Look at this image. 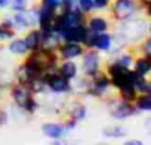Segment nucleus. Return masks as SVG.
Masks as SVG:
<instances>
[{
    "label": "nucleus",
    "mask_w": 151,
    "mask_h": 145,
    "mask_svg": "<svg viewBox=\"0 0 151 145\" xmlns=\"http://www.w3.org/2000/svg\"><path fill=\"white\" fill-rule=\"evenodd\" d=\"M42 133L52 139V141H56V139H65L67 135L70 133V130L64 126V123H58V121H46L42 124Z\"/></svg>",
    "instance_id": "ddd939ff"
},
{
    "label": "nucleus",
    "mask_w": 151,
    "mask_h": 145,
    "mask_svg": "<svg viewBox=\"0 0 151 145\" xmlns=\"http://www.w3.org/2000/svg\"><path fill=\"white\" fill-rule=\"evenodd\" d=\"M61 2L62 0H40V5H43V6H47V8H50V9H55V11H59V8H61Z\"/></svg>",
    "instance_id": "c85d7f7f"
},
{
    "label": "nucleus",
    "mask_w": 151,
    "mask_h": 145,
    "mask_svg": "<svg viewBox=\"0 0 151 145\" xmlns=\"http://www.w3.org/2000/svg\"><path fill=\"white\" fill-rule=\"evenodd\" d=\"M77 6V0H62L61 2V11H70V9H74Z\"/></svg>",
    "instance_id": "2f4dec72"
},
{
    "label": "nucleus",
    "mask_w": 151,
    "mask_h": 145,
    "mask_svg": "<svg viewBox=\"0 0 151 145\" xmlns=\"http://www.w3.org/2000/svg\"><path fill=\"white\" fill-rule=\"evenodd\" d=\"M113 59L117 64H120V65H123L126 68H132L133 67V62H135V55L132 52H120L119 55L113 56Z\"/></svg>",
    "instance_id": "393cba45"
},
{
    "label": "nucleus",
    "mask_w": 151,
    "mask_h": 145,
    "mask_svg": "<svg viewBox=\"0 0 151 145\" xmlns=\"http://www.w3.org/2000/svg\"><path fill=\"white\" fill-rule=\"evenodd\" d=\"M24 42H25V46L28 49V52H34L37 49L42 47V31L39 27H34V28H30L24 33Z\"/></svg>",
    "instance_id": "a211bd4d"
},
{
    "label": "nucleus",
    "mask_w": 151,
    "mask_h": 145,
    "mask_svg": "<svg viewBox=\"0 0 151 145\" xmlns=\"http://www.w3.org/2000/svg\"><path fill=\"white\" fill-rule=\"evenodd\" d=\"M64 126L71 132V130H74L76 127H77V124H79V121H76L74 118H71V117H68V116H65V118H64Z\"/></svg>",
    "instance_id": "f704fd0d"
},
{
    "label": "nucleus",
    "mask_w": 151,
    "mask_h": 145,
    "mask_svg": "<svg viewBox=\"0 0 151 145\" xmlns=\"http://www.w3.org/2000/svg\"><path fill=\"white\" fill-rule=\"evenodd\" d=\"M105 72L110 76L111 80V88H114L116 90L123 88L124 85H132V74L133 70L132 68H126L120 64H117L113 58H110V61L107 62L105 67Z\"/></svg>",
    "instance_id": "20e7f679"
},
{
    "label": "nucleus",
    "mask_w": 151,
    "mask_h": 145,
    "mask_svg": "<svg viewBox=\"0 0 151 145\" xmlns=\"http://www.w3.org/2000/svg\"><path fill=\"white\" fill-rule=\"evenodd\" d=\"M141 53L142 55H148V53H151V37H148V39H145L142 43H141Z\"/></svg>",
    "instance_id": "473e14b6"
},
{
    "label": "nucleus",
    "mask_w": 151,
    "mask_h": 145,
    "mask_svg": "<svg viewBox=\"0 0 151 145\" xmlns=\"http://www.w3.org/2000/svg\"><path fill=\"white\" fill-rule=\"evenodd\" d=\"M37 17H39V6H28L22 12H14L12 19L17 33H25L27 30L37 27Z\"/></svg>",
    "instance_id": "6e6552de"
},
{
    "label": "nucleus",
    "mask_w": 151,
    "mask_h": 145,
    "mask_svg": "<svg viewBox=\"0 0 151 145\" xmlns=\"http://www.w3.org/2000/svg\"><path fill=\"white\" fill-rule=\"evenodd\" d=\"M0 24H2V28H5V30H15V24H14L12 15L5 17L2 21H0Z\"/></svg>",
    "instance_id": "c756f323"
},
{
    "label": "nucleus",
    "mask_w": 151,
    "mask_h": 145,
    "mask_svg": "<svg viewBox=\"0 0 151 145\" xmlns=\"http://www.w3.org/2000/svg\"><path fill=\"white\" fill-rule=\"evenodd\" d=\"M107 104H108L110 116L117 121H124V120L130 118L132 116H135L138 113L133 102H127V101H123L120 98L119 99L117 98H108Z\"/></svg>",
    "instance_id": "1a4fd4ad"
},
{
    "label": "nucleus",
    "mask_w": 151,
    "mask_h": 145,
    "mask_svg": "<svg viewBox=\"0 0 151 145\" xmlns=\"http://www.w3.org/2000/svg\"><path fill=\"white\" fill-rule=\"evenodd\" d=\"M133 105L138 113H151V95L148 93H138Z\"/></svg>",
    "instance_id": "aec40b11"
},
{
    "label": "nucleus",
    "mask_w": 151,
    "mask_h": 145,
    "mask_svg": "<svg viewBox=\"0 0 151 145\" xmlns=\"http://www.w3.org/2000/svg\"><path fill=\"white\" fill-rule=\"evenodd\" d=\"M110 89H111L110 76L102 70V71L98 72L96 76H93L92 79H89V85H88V89H86L85 96L95 98V99H104V98H107Z\"/></svg>",
    "instance_id": "39448f33"
},
{
    "label": "nucleus",
    "mask_w": 151,
    "mask_h": 145,
    "mask_svg": "<svg viewBox=\"0 0 151 145\" xmlns=\"http://www.w3.org/2000/svg\"><path fill=\"white\" fill-rule=\"evenodd\" d=\"M9 3H11V0H0V8L6 9V8L9 6Z\"/></svg>",
    "instance_id": "e433bc0d"
},
{
    "label": "nucleus",
    "mask_w": 151,
    "mask_h": 145,
    "mask_svg": "<svg viewBox=\"0 0 151 145\" xmlns=\"http://www.w3.org/2000/svg\"><path fill=\"white\" fill-rule=\"evenodd\" d=\"M0 12H2V8H0Z\"/></svg>",
    "instance_id": "37998d69"
},
{
    "label": "nucleus",
    "mask_w": 151,
    "mask_h": 145,
    "mask_svg": "<svg viewBox=\"0 0 151 145\" xmlns=\"http://www.w3.org/2000/svg\"><path fill=\"white\" fill-rule=\"evenodd\" d=\"M9 123V113L0 105V127H3Z\"/></svg>",
    "instance_id": "72a5a7b5"
},
{
    "label": "nucleus",
    "mask_w": 151,
    "mask_h": 145,
    "mask_svg": "<svg viewBox=\"0 0 151 145\" xmlns=\"http://www.w3.org/2000/svg\"><path fill=\"white\" fill-rule=\"evenodd\" d=\"M102 135L108 139H122L126 136V130L122 126H108V127H104Z\"/></svg>",
    "instance_id": "b1692460"
},
{
    "label": "nucleus",
    "mask_w": 151,
    "mask_h": 145,
    "mask_svg": "<svg viewBox=\"0 0 151 145\" xmlns=\"http://www.w3.org/2000/svg\"><path fill=\"white\" fill-rule=\"evenodd\" d=\"M46 85V89L53 93V95H71L73 93V86H71V80L65 79L64 76H61L59 72H53V74L43 77L42 79Z\"/></svg>",
    "instance_id": "9d476101"
},
{
    "label": "nucleus",
    "mask_w": 151,
    "mask_h": 145,
    "mask_svg": "<svg viewBox=\"0 0 151 145\" xmlns=\"http://www.w3.org/2000/svg\"><path fill=\"white\" fill-rule=\"evenodd\" d=\"M139 11H141V6L138 0H113L108 9V14L113 21L123 22V21L133 19Z\"/></svg>",
    "instance_id": "f03ea898"
},
{
    "label": "nucleus",
    "mask_w": 151,
    "mask_h": 145,
    "mask_svg": "<svg viewBox=\"0 0 151 145\" xmlns=\"http://www.w3.org/2000/svg\"><path fill=\"white\" fill-rule=\"evenodd\" d=\"M6 49L11 55L17 56V58H24L28 53V49L25 46V42L22 37L15 36L14 39H11L9 42H6Z\"/></svg>",
    "instance_id": "6ab92c4d"
},
{
    "label": "nucleus",
    "mask_w": 151,
    "mask_h": 145,
    "mask_svg": "<svg viewBox=\"0 0 151 145\" xmlns=\"http://www.w3.org/2000/svg\"><path fill=\"white\" fill-rule=\"evenodd\" d=\"M15 36H18L17 30H5L2 31V37H0V42H9L11 39H14Z\"/></svg>",
    "instance_id": "7c9ffc66"
},
{
    "label": "nucleus",
    "mask_w": 151,
    "mask_h": 145,
    "mask_svg": "<svg viewBox=\"0 0 151 145\" xmlns=\"http://www.w3.org/2000/svg\"><path fill=\"white\" fill-rule=\"evenodd\" d=\"M39 6V17H37V27L40 30L43 28H49L53 25V21H55V17L58 14V11L55 9H50L47 6H43V5H37Z\"/></svg>",
    "instance_id": "f3484780"
},
{
    "label": "nucleus",
    "mask_w": 151,
    "mask_h": 145,
    "mask_svg": "<svg viewBox=\"0 0 151 145\" xmlns=\"http://www.w3.org/2000/svg\"><path fill=\"white\" fill-rule=\"evenodd\" d=\"M111 18L104 17V15H88L86 18V27L92 33H104L111 30Z\"/></svg>",
    "instance_id": "2eb2a0df"
},
{
    "label": "nucleus",
    "mask_w": 151,
    "mask_h": 145,
    "mask_svg": "<svg viewBox=\"0 0 151 145\" xmlns=\"http://www.w3.org/2000/svg\"><path fill=\"white\" fill-rule=\"evenodd\" d=\"M80 71L88 79H92L99 71H102V58L101 53L95 49H86L85 53L80 56Z\"/></svg>",
    "instance_id": "423d86ee"
},
{
    "label": "nucleus",
    "mask_w": 151,
    "mask_h": 145,
    "mask_svg": "<svg viewBox=\"0 0 151 145\" xmlns=\"http://www.w3.org/2000/svg\"><path fill=\"white\" fill-rule=\"evenodd\" d=\"M89 34V30L85 25H77V27H71V28H67V30H62L59 33H56V36L59 37L61 43L62 42H77V43H85L86 37Z\"/></svg>",
    "instance_id": "f8f14e48"
},
{
    "label": "nucleus",
    "mask_w": 151,
    "mask_h": 145,
    "mask_svg": "<svg viewBox=\"0 0 151 145\" xmlns=\"http://www.w3.org/2000/svg\"><path fill=\"white\" fill-rule=\"evenodd\" d=\"M28 2H36V0H28Z\"/></svg>",
    "instance_id": "79ce46f5"
},
{
    "label": "nucleus",
    "mask_w": 151,
    "mask_h": 145,
    "mask_svg": "<svg viewBox=\"0 0 151 145\" xmlns=\"http://www.w3.org/2000/svg\"><path fill=\"white\" fill-rule=\"evenodd\" d=\"M64 113H65V116H68V117H71V118H74L76 121L80 123V121L86 120V117H88V107H86L79 98H76V99L70 101V102L65 105Z\"/></svg>",
    "instance_id": "4468645a"
},
{
    "label": "nucleus",
    "mask_w": 151,
    "mask_h": 145,
    "mask_svg": "<svg viewBox=\"0 0 151 145\" xmlns=\"http://www.w3.org/2000/svg\"><path fill=\"white\" fill-rule=\"evenodd\" d=\"M0 93H2V90H0Z\"/></svg>",
    "instance_id": "c03bdc74"
},
{
    "label": "nucleus",
    "mask_w": 151,
    "mask_h": 145,
    "mask_svg": "<svg viewBox=\"0 0 151 145\" xmlns=\"http://www.w3.org/2000/svg\"><path fill=\"white\" fill-rule=\"evenodd\" d=\"M85 50H86V47L82 43H77V42H62L58 46L56 53H58L59 61H64V59H74V61H77L85 53Z\"/></svg>",
    "instance_id": "9b49d317"
},
{
    "label": "nucleus",
    "mask_w": 151,
    "mask_h": 145,
    "mask_svg": "<svg viewBox=\"0 0 151 145\" xmlns=\"http://www.w3.org/2000/svg\"><path fill=\"white\" fill-rule=\"evenodd\" d=\"M83 46L86 49H95L99 53H108L114 46V36L110 31H104V33L89 31Z\"/></svg>",
    "instance_id": "0eeeda50"
},
{
    "label": "nucleus",
    "mask_w": 151,
    "mask_h": 145,
    "mask_svg": "<svg viewBox=\"0 0 151 145\" xmlns=\"http://www.w3.org/2000/svg\"><path fill=\"white\" fill-rule=\"evenodd\" d=\"M117 92H119V98L120 99H123V101H127V102H133L135 99H136V96H138V92H136V89L133 88V85H124L123 88H120V89H117Z\"/></svg>",
    "instance_id": "5701e85b"
},
{
    "label": "nucleus",
    "mask_w": 151,
    "mask_h": 145,
    "mask_svg": "<svg viewBox=\"0 0 151 145\" xmlns=\"http://www.w3.org/2000/svg\"><path fill=\"white\" fill-rule=\"evenodd\" d=\"M77 8L86 14V15H91L95 12V3L93 0H77Z\"/></svg>",
    "instance_id": "bb28decb"
},
{
    "label": "nucleus",
    "mask_w": 151,
    "mask_h": 145,
    "mask_svg": "<svg viewBox=\"0 0 151 145\" xmlns=\"http://www.w3.org/2000/svg\"><path fill=\"white\" fill-rule=\"evenodd\" d=\"M150 133H151V130H150Z\"/></svg>",
    "instance_id": "a18cd8bd"
},
{
    "label": "nucleus",
    "mask_w": 151,
    "mask_h": 145,
    "mask_svg": "<svg viewBox=\"0 0 151 145\" xmlns=\"http://www.w3.org/2000/svg\"><path fill=\"white\" fill-rule=\"evenodd\" d=\"M126 145H142V141L139 139H129V141H124Z\"/></svg>",
    "instance_id": "c9c22d12"
},
{
    "label": "nucleus",
    "mask_w": 151,
    "mask_h": 145,
    "mask_svg": "<svg viewBox=\"0 0 151 145\" xmlns=\"http://www.w3.org/2000/svg\"><path fill=\"white\" fill-rule=\"evenodd\" d=\"M88 85H89V79L85 77L83 74L77 76L74 80H71V86H73V93L77 95V96H85L86 93V89H88Z\"/></svg>",
    "instance_id": "412c9836"
},
{
    "label": "nucleus",
    "mask_w": 151,
    "mask_h": 145,
    "mask_svg": "<svg viewBox=\"0 0 151 145\" xmlns=\"http://www.w3.org/2000/svg\"><path fill=\"white\" fill-rule=\"evenodd\" d=\"M28 0H11V3L8 6V9L14 14V12H22L28 8Z\"/></svg>",
    "instance_id": "a878e982"
},
{
    "label": "nucleus",
    "mask_w": 151,
    "mask_h": 145,
    "mask_svg": "<svg viewBox=\"0 0 151 145\" xmlns=\"http://www.w3.org/2000/svg\"><path fill=\"white\" fill-rule=\"evenodd\" d=\"M58 72L68 80H74L80 74V67L74 59H64L58 64Z\"/></svg>",
    "instance_id": "dca6fc26"
},
{
    "label": "nucleus",
    "mask_w": 151,
    "mask_h": 145,
    "mask_svg": "<svg viewBox=\"0 0 151 145\" xmlns=\"http://www.w3.org/2000/svg\"><path fill=\"white\" fill-rule=\"evenodd\" d=\"M132 70H133L135 72H138V74H141V76H145V77L151 74V65L148 64V61L145 59L144 55L135 58V62H133Z\"/></svg>",
    "instance_id": "4be33fe9"
},
{
    "label": "nucleus",
    "mask_w": 151,
    "mask_h": 145,
    "mask_svg": "<svg viewBox=\"0 0 151 145\" xmlns=\"http://www.w3.org/2000/svg\"><path fill=\"white\" fill-rule=\"evenodd\" d=\"M8 92H9V96H11L14 105L17 108H19L25 116H33L40 108V104H39L36 95L25 85L14 82V85L8 89Z\"/></svg>",
    "instance_id": "f257e3e1"
},
{
    "label": "nucleus",
    "mask_w": 151,
    "mask_h": 145,
    "mask_svg": "<svg viewBox=\"0 0 151 145\" xmlns=\"http://www.w3.org/2000/svg\"><path fill=\"white\" fill-rule=\"evenodd\" d=\"M148 30H150V34H151V25H150V27H148Z\"/></svg>",
    "instance_id": "a19ab883"
},
{
    "label": "nucleus",
    "mask_w": 151,
    "mask_h": 145,
    "mask_svg": "<svg viewBox=\"0 0 151 145\" xmlns=\"http://www.w3.org/2000/svg\"><path fill=\"white\" fill-rule=\"evenodd\" d=\"M86 18H88V15L83 14L77 6H76L74 9H70V11H61L59 9L56 17H55L52 28H53L55 33H59V31L71 28V27L85 25L86 24Z\"/></svg>",
    "instance_id": "7ed1b4c3"
},
{
    "label": "nucleus",
    "mask_w": 151,
    "mask_h": 145,
    "mask_svg": "<svg viewBox=\"0 0 151 145\" xmlns=\"http://www.w3.org/2000/svg\"><path fill=\"white\" fill-rule=\"evenodd\" d=\"M111 2H113V0H93L95 12H108Z\"/></svg>",
    "instance_id": "cd10ccee"
},
{
    "label": "nucleus",
    "mask_w": 151,
    "mask_h": 145,
    "mask_svg": "<svg viewBox=\"0 0 151 145\" xmlns=\"http://www.w3.org/2000/svg\"><path fill=\"white\" fill-rule=\"evenodd\" d=\"M145 127H147L148 130H151V117L145 120Z\"/></svg>",
    "instance_id": "4c0bfd02"
},
{
    "label": "nucleus",
    "mask_w": 151,
    "mask_h": 145,
    "mask_svg": "<svg viewBox=\"0 0 151 145\" xmlns=\"http://www.w3.org/2000/svg\"><path fill=\"white\" fill-rule=\"evenodd\" d=\"M144 56H145V59L148 61V64L151 65V53H148V55H144Z\"/></svg>",
    "instance_id": "58836bf2"
},
{
    "label": "nucleus",
    "mask_w": 151,
    "mask_h": 145,
    "mask_svg": "<svg viewBox=\"0 0 151 145\" xmlns=\"http://www.w3.org/2000/svg\"><path fill=\"white\" fill-rule=\"evenodd\" d=\"M2 31H3V28H2V24H0V37H2Z\"/></svg>",
    "instance_id": "ea45409f"
}]
</instances>
